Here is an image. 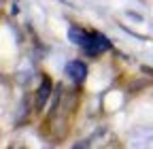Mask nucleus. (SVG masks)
Returning a JSON list of instances; mask_svg holds the SVG:
<instances>
[{
  "instance_id": "nucleus-3",
  "label": "nucleus",
  "mask_w": 153,
  "mask_h": 149,
  "mask_svg": "<svg viewBox=\"0 0 153 149\" xmlns=\"http://www.w3.org/2000/svg\"><path fill=\"white\" fill-rule=\"evenodd\" d=\"M49 96H51V81L45 79L41 83V87H38V94H36V109H43L45 102L49 100Z\"/></svg>"
},
{
  "instance_id": "nucleus-4",
  "label": "nucleus",
  "mask_w": 153,
  "mask_h": 149,
  "mask_svg": "<svg viewBox=\"0 0 153 149\" xmlns=\"http://www.w3.org/2000/svg\"><path fill=\"white\" fill-rule=\"evenodd\" d=\"M87 36H89V34H87L85 30H76V28H72V30H70V39H72V43L81 45V47L87 43Z\"/></svg>"
},
{
  "instance_id": "nucleus-2",
  "label": "nucleus",
  "mask_w": 153,
  "mask_h": 149,
  "mask_svg": "<svg viewBox=\"0 0 153 149\" xmlns=\"http://www.w3.org/2000/svg\"><path fill=\"white\" fill-rule=\"evenodd\" d=\"M66 74H70L72 81L81 83V81H85V77H87V66H85L83 62H79V60H72V62L66 64Z\"/></svg>"
},
{
  "instance_id": "nucleus-1",
  "label": "nucleus",
  "mask_w": 153,
  "mask_h": 149,
  "mask_svg": "<svg viewBox=\"0 0 153 149\" xmlns=\"http://www.w3.org/2000/svg\"><path fill=\"white\" fill-rule=\"evenodd\" d=\"M108 47H111V43L104 39L102 34H98V32H91V34L87 36V43L83 45V49H85L89 55H98V53L106 51Z\"/></svg>"
}]
</instances>
